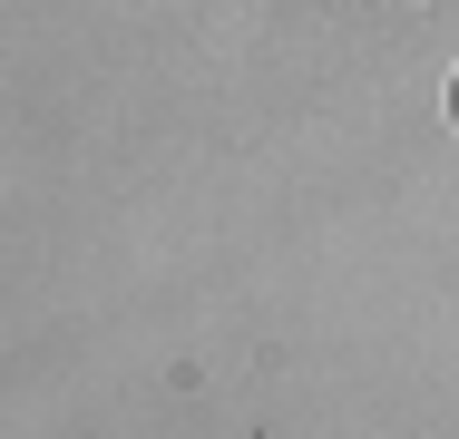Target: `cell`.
I'll use <instances>...</instances> for the list:
<instances>
[{
	"label": "cell",
	"instance_id": "1",
	"mask_svg": "<svg viewBox=\"0 0 459 439\" xmlns=\"http://www.w3.org/2000/svg\"><path fill=\"white\" fill-rule=\"evenodd\" d=\"M450 117H459V79H450Z\"/></svg>",
	"mask_w": 459,
	"mask_h": 439
}]
</instances>
